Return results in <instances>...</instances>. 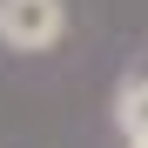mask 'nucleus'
Masks as SVG:
<instances>
[{
    "instance_id": "f257e3e1",
    "label": "nucleus",
    "mask_w": 148,
    "mask_h": 148,
    "mask_svg": "<svg viewBox=\"0 0 148 148\" xmlns=\"http://www.w3.org/2000/svg\"><path fill=\"white\" fill-rule=\"evenodd\" d=\"M67 34V0H0V47L47 54Z\"/></svg>"
},
{
    "instance_id": "f03ea898",
    "label": "nucleus",
    "mask_w": 148,
    "mask_h": 148,
    "mask_svg": "<svg viewBox=\"0 0 148 148\" xmlns=\"http://www.w3.org/2000/svg\"><path fill=\"white\" fill-rule=\"evenodd\" d=\"M114 121H121L128 141H148V81H128L114 94Z\"/></svg>"
},
{
    "instance_id": "7ed1b4c3",
    "label": "nucleus",
    "mask_w": 148,
    "mask_h": 148,
    "mask_svg": "<svg viewBox=\"0 0 148 148\" xmlns=\"http://www.w3.org/2000/svg\"><path fill=\"white\" fill-rule=\"evenodd\" d=\"M128 148H148V141H128Z\"/></svg>"
}]
</instances>
